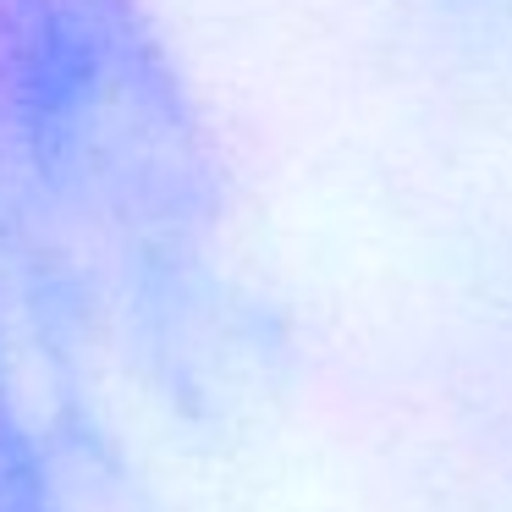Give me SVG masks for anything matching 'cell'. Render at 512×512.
<instances>
[{"mask_svg": "<svg viewBox=\"0 0 512 512\" xmlns=\"http://www.w3.org/2000/svg\"><path fill=\"white\" fill-rule=\"evenodd\" d=\"M0 193L149 303L221 237V160L138 0H0Z\"/></svg>", "mask_w": 512, "mask_h": 512, "instance_id": "cell-1", "label": "cell"}, {"mask_svg": "<svg viewBox=\"0 0 512 512\" xmlns=\"http://www.w3.org/2000/svg\"><path fill=\"white\" fill-rule=\"evenodd\" d=\"M0 512H50L39 457L6 408H0Z\"/></svg>", "mask_w": 512, "mask_h": 512, "instance_id": "cell-2", "label": "cell"}]
</instances>
